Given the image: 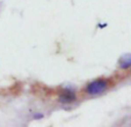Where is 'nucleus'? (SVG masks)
<instances>
[{"mask_svg": "<svg viewBox=\"0 0 131 127\" xmlns=\"http://www.w3.org/2000/svg\"><path fill=\"white\" fill-rule=\"evenodd\" d=\"M108 86L109 83L106 79H97V80L89 82L86 86V88H85V91L89 96H97L101 95L102 93H104L108 89Z\"/></svg>", "mask_w": 131, "mask_h": 127, "instance_id": "1", "label": "nucleus"}, {"mask_svg": "<svg viewBox=\"0 0 131 127\" xmlns=\"http://www.w3.org/2000/svg\"><path fill=\"white\" fill-rule=\"evenodd\" d=\"M75 98H77L75 93L72 89H64L59 94V100L62 103H71L73 100H75Z\"/></svg>", "mask_w": 131, "mask_h": 127, "instance_id": "2", "label": "nucleus"}, {"mask_svg": "<svg viewBox=\"0 0 131 127\" xmlns=\"http://www.w3.org/2000/svg\"><path fill=\"white\" fill-rule=\"evenodd\" d=\"M131 67V53L124 54L119 59V68L122 69H129Z\"/></svg>", "mask_w": 131, "mask_h": 127, "instance_id": "3", "label": "nucleus"}]
</instances>
